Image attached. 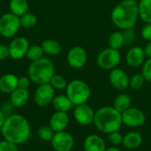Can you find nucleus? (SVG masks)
I'll use <instances>...</instances> for the list:
<instances>
[{
  "label": "nucleus",
  "instance_id": "31",
  "mask_svg": "<svg viewBox=\"0 0 151 151\" xmlns=\"http://www.w3.org/2000/svg\"><path fill=\"white\" fill-rule=\"evenodd\" d=\"M145 78L142 76V74H135L131 78H130V84L129 86L135 91H138L140 89H142L145 83Z\"/></svg>",
  "mask_w": 151,
  "mask_h": 151
},
{
  "label": "nucleus",
  "instance_id": "32",
  "mask_svg": "<svg viewBox=\"0 0 151 151\" xmlns=\"http://www.w3.org/2000/svg\"><path fill=\"white\" fill-rule=\"evenodd\" d=\"M122 33H123V36H124L125 44L130 45V44H134V42L135 41V38H136V35H135V31L134 30V28L123 29Z\"/></svg>",
  "mask_w": 151,
  "mask_h": 151
},
{
  "label": "nucleus",
  "instance_id": "42",
  "mask_svg": "<svg viewBox=\"0 0 151 151\" xmlns=\"http://www.w3.org/2000/svg\"><path fill=\"white\" fill-rule=\"evenodd\" d=\"M105 151H121L118 147L116 146H112V147H110V148H106Z\"/></svg>",
  "mask_w": 151,
  "mask_h": 151
},
{
  "label": "nucleus",
  "instance_id": "6",
  "mask_svg": "<svg viewBox=\"0 0 151 151\" xmlns=\"http://www.w3.org/2000/svg\"><path fill=\"white\" fill-rule=\"evenodd\" d=\"M20 27V17L12 12L4 13L0 18V35L4 37L10 38L14 36Z\"/></svg>",
  "mask_w": 151,
  "mask_h": 151
},
{
  "label": "nucleus",
  "instance_id": "8",
  "mask_svg": "<svg viewBox=\"0 0 151 151\" xmlns=\"http://www.w3.org/2000/svg\"><path fill=\"white\" fill-rule=\"evenodd\" d=\"M55 97V89L50 84L38 85L35 94L34 101L35 103L39 107H46L51 104Z\"/></svg>",
  "mask_w": 151,
  "mask_h": 151
},
{
  "label": "nucleus",
  "instance_id": "38",
  "mask_svg": "<svg viewBox=\"0 0 151 151\" xmlns=\"http://www.w3.org/2000/svg\"><path fill=\"white\" fill-rule=\"evenodd\" d=\"M8 56H10L9 53V47L5 44H0V61L5 60Z\"/></svg>",
  "mask_w": 151,
  "mask_h": 151
},
{
  "label": "nucleus",
  "instance_id": "29",
  "mask_svg": "<svg viewBox=\"0 0 151 151\" xmlns=\"http://www.w3.org/2000/svg\"><path fill=\"white\" fill-rule=\"evenodd\" d=\"M54 134H55V132L51 129V127L50 125L49 126H46V125L41 126L37 131V135H38L39 139L45 142H50L52 140Z\"/></svg>",
  "mask_w": 151,
  "mask_h": 151
},
{
  "label": "nucleus",
  "instance_id": "3",
  "mask_svg": "<svg viewBox=\"0 0 151 151\" xmlns=\"http://www.w3.org/2000/svg\"><path fill=\"white\" fill-rule=\"evenodd\" d=\"M98 131L104 133H111L119 131L122 125L121 113L112 107H102L95 112L93 123Z\"/></svg>",
  "mask_w": 151,
  "mask_h": 151
},
{
  "label": "nucleus",
  "instance_id": "24",
  "mask_svg": "<svg viewBox=\"0 0 151 151\" xmlns=\"http://www.w3.org/2000/svg\"><path fill=\"white\" fill-rule=\"evenodd\" d=\"M132 100L131 97L127 93H120L116 96L113 101V107L120 113L124 112L131 107Z\"/></svg>",
  "mask_w": 151,
  "mask_h": 151
},
{
  "label": "nucleus",
  "instance_id": "25",
  "mask_svg": "<svg viewBox=\"0 0 151 151\" xmlns=\"http://www.w3.org/2000/svg\"><path fill=\"white\" fill-rule=\"evenodd\" d=\"M139 16L145 23H151V0H140Z\"/></svg>",
  "mask_w": 151,
  "mask_h": 151
},
{
  "label": "nucleus",
  "instance_id": "27",
  "mask_svg": "<svg viewBox=\"0 0 151 151\" xmlns=\"http://www.w3.org/2000/svg\"><path fill=\"white\" fill-rule=\"evenodd\" d=\"M20 23H21V27L25 28H31L36 25L37 18L34 13L27 12L22 16H20Z\"/></svg>",
  "mask_w": 151,
  "mask_h": 151
},
{
  "label": "nucleus",
  "instance_id": "23",
  "mask_svg": "<svg viewBox=\"0 0 151 151\" xmlns=\"http://www.w3.org/2000/svg\"><path fill=\"white\" fill-rule=\"evenodd\" d=\"M28 2L27 0H10L9 8L11 12L20 17L28 11Z\"/></svg>",
  "mask_w": 151,
  "mask_h": 151
},
{
  "label": "nucleus",
  "instance_id": "39",
  "mask_svg": "<svg viewBox=\"0 0 151 151\" xmlns=\"http://www.w3.org/2000/svg\"><path fill=\"white\" fill-rule=\"evenodd\" d=\"M13 108H14V107L12 106V104L9 101V102L4 103V105H3L2 108H1V110L4 112V114L6 117H8V116H10V115H12V110Z\"/></svg>",
  "mask_w": 151,
  "mask_h": 151
},
{
  "label": "nucleus",
  "instance_id": "34",
  "mask_svg": "<svg viewBox=\"0 0 151 151\" xmlns=\"http://www.w3.org/2000/svg\"><path fill=\"white\" fill-rule=\"evenodd\" d=\"M108 140L113 146H119V145L122 144L123 135L120 133H119V131H116V132L109 133Z\"/></svg>",
  "mask_w": 151,
  "mask_h": 151
},
{
  "label": "nucleus",
  "instance_id": "13",
  "mask_svg": "<svg viewBox=\"0 0 151 151\" xmlns=\"http://www.w3.org/2000/svg\"><path fill=\"white\" fill-rule=\"evenodd\" d=\"M74 119L81 125H89L94 123L95 111L87 103L75 106L73 110Z\"/></svg>",
  "mask_w": 151,
  "mask_h": 151
},
{
  "label": "nucleus",
  "instance_id": "16",
  "mask_svg": "<svg viewBox=\"0 0 151 151\" xmlns=\"http://www.w3.org/2000/svg\"><path fill=\"white\" fill-rule=\"evenodd\" d=\"M69 125V116L67 112L56 111L50 118L49 125L55 133L65 131Z\"/></svg>",
  "mask_w": 151,
  "mask_h": 151
},
{
  "label": "nucleus",
  "instance_id": "36",
  "mask_svg": "<svg viewBox=\"0 0 151 151\" xmlns=\"http://www.w3.org/2000/svg\"><path fill=\"white\" fill-rule=\"evenodd\" d=\"M141 35L146 41H151V23H145L142 28Z\"/></svg>",
  "mask_w": 151,
  "mask_h": 151
},
{
  "label": "nucleus",
  "instance_id": "5",
  "mask_svg": "<svg viewBox=\"0 0 151 151\" xmlns=\"http://www.w3.org/2000/svg\"><path fill=\"white\" fill-rule=\"evenodd\" d=\"M66 95L74 106L87 103L91 95L89 85L83 80L73 79L67 84Z\"/></svg>",
  "mask_w": 151,
  "mask_h": 151
},
{
  "label": "nucleus",
  "instance_id": "22",
  "mask_svg": "<svg viewBox=\"0 0 151 151\" xmlns=\"http://www.w3.org/2000/svg\"><path fill=\"white\" fill-rule=\"evenodd\" d=\"M44 53L50 55V56H56L59 54L62 51V46L60 43L54 39H46L44 40L41 44Z\"/></svg>",
  "mask_w": 151,
  "mask_h": 151
},
{
  "label": "nucleus",
  "instance_id": "4",
  "mask_svg": "<svg viewBox=\"0 0 151 151\" xmlns=\"http://www.w3.org/2000/svg\"><path fill=\"white\" fill-rule=\"evenodd\" d=\"M28 77L36 85L50 84V79L55 75V67L49 58H41L32 61L27 69Z\"/></svg>",
  "mask_w": 151,
  "mask_h": 151
},
{
  "label": "nucleus",
  "instance_id": "26",
  "mask_svg": "<svg viewBox=\"0 0 151 151\" xmlns=\"http://www.w3.org/2000/svg\"><path fill=\"white\" fill-rule=\"evenodd\" d=\"M124 44L125 42H124V36L122 31H114L110 35L108 38V45H109L108 47L119 50Z\"/></svg>",
  "mask_w": 151,
  "mask_h": 151
},
{
  "label": "nucleus",
  "instance_id": "40",
  "mask_svg": "<svg viewBox=\"0 0 151 151\" xmlns=\"http://www.w3.org/2000/svg\"><path fill=\"white\" fill-rule=\"evenodd\" d=\"M144 52H145L147 58H151V41H149L146 44V45L144 47Z\"/></svg>",
  "mask_w": 151,
  "mask_h": 151
},
{
  "label": "nucleus",
  "instance_id": "43",
  "mask_svg": "<svg viewBox=\"0 0 151 151\" xmlns=\"http://www.w3.org/2000/svg\"><path fill=\"white\" fill-rule=\"evenodd\" d=\"M134 1H138V0H134Z\"/></svg>",
  "mask_w": 151,
  "mask_h": 151
},
{
  "label": "nucleus",
  "instance_id": "1",
  "mask_svg": "<svg viewBox=\"0 0 151 151\" xmlns=\"http://www.w3.org/2000/svg\"><path fill=\"white\" fill-rule=\"evenodd\" d=\"M1 133L4 140L20 145L28 141L31 134V127L25 117L19 114H12L6 117L1 127Z\"/></svg>",
  "mask_w": 151,
  "mask_h": 151
},
{
  "label": "nucleus",
  "instance_id": "15",
  "mask_svg": "<svg viewBox=\"0 0 151 151\" xmlns=\"http://www.w3.org/2000/svg\"><path fill=\"white\" fill-rule=\"evenodd\" d=\"M146 58L147 57L144 52V48L142 46H134L130 48L126 55L127 63L131 68L142 66V64L146 61Z\"/></svg>",
  "mask_w": 151,
  "mask_h": 151
},
{
  "label": "nucleus",
  "instance_id": "12",
  "mask_svg": "<svg viewBox=\"0 0 151 151\" xmlns=\"http://www.w3.org/2000/svg\"><path fill=\"white\" fill-rule=\"evenodd\" d=\"M67 62L73 69L83 68L88 61V53L81 46L72 47L67 53Z\"/></svg>",
  "mask_w": 151,
  "mask_h": 151
},
{
  "label": "nucleus",
  "instance_id": "14",
  "mask_svg": "<svg viewBox=\"0 0 151 151\" xmlns=\"http://www.w3.org/2000/svg\"><path fill=\"white\" fill-rule=\"evenodd\" d=\"M109 80L111 85L119 91H123L129 87L130 77L121 69L115 68L111 69L109 74Z\"/></svg>",
  "mask_w": 151,
  "mask_h": 151
},
{
  "label": "nucleus",
  "instance_id": "37",
  "mask_svg": "<svg viewBox=\"0 0 151 151\" xmlns=\"http://www.w3.org/2000/svg\"><path fill=\"white\" fill-rule=\"evenodd\" d=\"M30 78L27 77H20L18 78V87L22 89H27L30 85Z\"/></svg>",
  "mask_w": 151,
  "mask_h": 151
},
{
  "label": "nucleus",
  "instance_id": "41",
  "mask_svg": "<svg viewBox=\"0 0 151 151\" xmlns=\"http://www.w3.org/2000/svg\"><path fill=\"white\" fill-rule=\"evenodd\" d=\"M5 118H6V116L4 114V112H3V111L1 110V109H0V129H1V127L3 126L4 123Z\"/></svg>",
  "mask_w": 151,
  "mask_h": 151
},
{
  "label": "nucleus",
  "instance_id": "18",
  "mask_svg": "<svg viewBox=\"0 0 151 151\" xmlns=\"http://www.w3.org/2000/svg\"><path fill=\"white\" fill-rule=\"evenodd\" d=\"M29 101V93L27 89L17 88L10 93V102L14 108H22Z\"/></svg>",
  "mask_w": 151,
  "mask_h": 151
},
{
  "label": "nucleus",
  "instance_id": "20",
  "mask_svg": "<svg viewBox=\"0 0 151 151\" xmlns=\"http://www.w3.org/2000/svg\"><path fill=\"white\" fill-rule=\"evenodd\" d=\"M51 104L53 108L56 109V111H62V112H68L74 106L66 94L55 95Z\"/></svg>",
  "mask_w": 151,
  "mask_h": 151
},
{
  "label": "nucleus",
  "instance_id": "10",
  "mask_svg": "<svg viewBox=\"0 0 151 151\" xmlns=\"http://www.w3.org/2000/svg\"><path fill=\"white\" fill-rule=\"evenodd\" d=\"M50 143L55 151H72L74 146V139L69 133L63 131L55 133Z\"/></svg>",
  "mask_w": 151,
  "mask_h": 151
},
{
  "label": "nucleus",
  "instance_id": "35",
  "mask_svg": "<svg viewBox=\"0 0 151 151\" xmlns=\"http://www.w3.org/2000/svg\"><path fill=\"white\" fill-rule=\"evenodd\" d=\"M0 151H19V148L17 144L4 139L0 142Z\"/></svg>",
  "mask_w": 151,
  "mask_h": 151
},
{
  "label": "nucleus",
  "instance_id": "21",
  "mask_svg": "<svg viewBox=\"0 0 151 151\" xmlns=\"http://www.w3.org/2000/svg\"><path fill=\"white\" fill-rule=\"evenodd\" d=\"M142 136L137 132H130L123 136L122 144L128 150H135L142 144Z\"/></svg>",
  "mask_w": 151,
  "mask_h": 151
},
{
  "label": "nucleus",
  "instance_id": "7",
  "mask_svg": "<svg viewBox=\"0 0 151 151\" xmlns=\"http://www.w3.org/2000/svg\"><path fill=\"white\" fill-rule=\"evenodd\" d=\"M120 60L121 55L119 50L108 47L99 53L96 58V63L99 68L104 70H111L118 67Z\"/></svg>",
  "mask_w": 151,
  "mask_h": 151
},
{
  "label": "nucleus",
  "instance_id": "11",
  "mask_svg": "<svg viewBox=\"0 0 151 151\" xmlns=\"http://www.w3.org/2000/svg\"><path fill=\"white\" fill-rule=\"evenodd\" d=\"M9 53L10 57L13 60H21L27 55V53L28 51L29 41L27 38L24 36H18L15 37L11 44H9Z\"/></svg>",
  "mask_w": 151,
  "mask_h": 151
},
{
  "label": "nucleus",
  "instance_id": "30",
  "mask_svg": "<svg viewBox=\"0 0 151 151\" xmlns=\"http://www.w3.org/2000/svg\"><path fill=\"white\" fill-rule=\"evenodd\" d=\"M50 84L52 85V87L55 90H64L67 86L66 79L63 76H61V75H56V74L50 79Z\"/></svg>",
  "mask_w": 151,
  "mask_h": 151
},
{
  "label": "nucleus",
  "instance_id": "28",
  "mask_svg": "<svg viewBox=\"0 0 151 151\" xmlns=\"http://www.w3.org/2000/svg\"><path fill=\"white\" fill-rule=\"evenodd\" d=\"M43 53H44V52L41 45H33L28 48V51H27L26 56L29 61H37V60L42 58Z\"/></svg>",
  "mask_w": 151,
  "mask_h": 151
},
{
  "label": "nucleus",
  "instance_id": "33",
  "mask_svg": "<svg viewBox=\"0 0 151 151\" xmlns=\"http://www.w3.org/2000/svg\"><path fill=\"white\" fill-rule=\"evenodd\" d=\"M142 74L147 82H151V58L146 59L142 64Z\"/></svg>",
  "mask_w": 151,
  "mask_h": 151
},
{
  "label": "nucleus",
  "instance_id": "2",
  "mask_svg": "<svg viewBox=\"0 0 151 151\" xmlns=\"http://www.w3.org/2000/svg\"><path fill=\"white\" fill-rule=\"evenodd\" d=\"M139 16L138 1L123 0L111 11V19L112 23L120 29L134 28Z\"/></svg>",
  "mask_w": 151,
  "mask_h": 151
},
{
  "label": "nucleus",
  "instance_id": "19",
  "mask_svg": "<svg viewBox=\"0 0 151 151\" xmlns=\"http://www.w3.org/2000/svg\"><path fill=\"white\" fill-rule=\"evenodd\" d=\"M18 78L13 74H5L0 77V92L4 93H12L18 88Z\"/></svg>",
  "mask_w": 151,
  "mask_h": 151
},
{
  "label": "nucleus",
  "instance_id": "17",
  "mask_svg": "<svg viewBox=\"0 0 151 151\" xmlns=\"http://www.w3.org/2000/svg\"><path fill=\"white\" fill-rule=\"evenodd\" d=\"M83 148L84 151H105L106 145L102 137L97 134H90L86 137Z\"/></svg>",
  "mask_w": 151,
  "mask_h": 151
},
{
  "label": "nucleus",
  "instance_id": "9",
  "mask_svg": "<svg viewBox=\"0 0 151 151\" xmlns=\"http://www.w3.org/2000/svg\"><path fill=\"white\" fill-rule=\"evenodd\" d=\"M122 123L128 127H140L146 121L144 112L138 108L130 107L121 113Z\"/></svg>",
  "mask_w": 151,
  "mask_h": 151
}]
</instances>
